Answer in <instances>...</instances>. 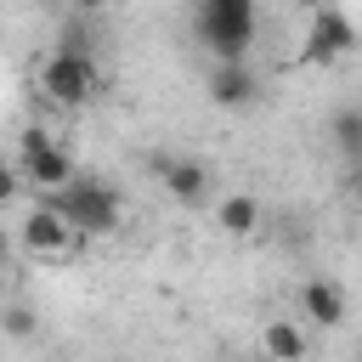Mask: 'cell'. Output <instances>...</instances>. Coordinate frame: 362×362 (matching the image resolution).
Listing matches in <instances>:
<instances>
[{"mask_svg":"<svg viewBox=\"0 0 362 362\" xmlns=\"http://www.w3.org/2000/svg\"><path fill=\"white\" fill-rule=\"evenodd\" d=\"M6 198H17V170H11V164H0V204H6Z\"/></svg>","mask_w":362,"mask_h":362,"instance_id":"cell-14","label":"cell"},{"mask_svg":"<svg viewBox=\"0 0 362 362\" xmlns=\"http://www.w3.org/2000/svg\"><path fill=\"white\" fill-rule=\"evenodd\" d=\"M17 175L34 181L40 198H45V192H62V187L74 181V158H68L40 124H28V130H23V153H17Z\"/></svg>","mask_w":362,"mask_h":362,"instance_id":"cell-4","label":"cell"},{"mask_svg":"<svg viewBox=\"0 0 362 362\" xmlns=\"http://www.w3.org/2000/svg\"><path fill=\"white\" fill-rule=\"evenodd\" d=\"M255 74H249V62H215L209 68V102L215 107H249L255 102Z\"/></svg>","mask_w":362,"mask_h":362,"instance_id":"cell-7","label":"cell"},{"mask_svg":"<svg viewBox=\"0 0 362 362\" xmlns=\"http://www.w3.org/2000/svg\"><path fill=\"white\" fill-rule=\"evenodd\" d=\"M40 90H45V102H57V107H85V102L102 90V68H96L90 51H51V57L40 62Z\"/></svg>","mask_w":362,"mask_h":362,"instance_id":"cell-3","label":"cell"},{"mask_svg":"<svg viewBox=\"0 0 362 362\" xmlns=\"http://www.w3.org/2000/svg\"><path fill=\"white\" fill-rule=\"evenodd\" d=\"M0 328H6L11 339H28V334H34V311H28V305H6V311H0Z\"/></svg>","mask_w":362,"mask_h":362,"instance_id":"cell-13","label":"cell"},{"mask_svg":"<svg viewBox=\"0 0 362 362\" xmlns=\"http://www.w3.org/2000/svg\"><path fill=\"white\" fill-rule=\"evenodd\" d=\"M300 305H305V317H311L317 328H339V322H345V288L328 283V277H311V283L300 288Z\"/></svg>","mask_w":362,"mask_h":362,"instance_id":"cell-8","label":"cell"},{"mask_svg":"<svg viewBox=\"0 0 362 362\" xmlns=\"http://www.w3.org/2000/svg\"><path fill=\"white\" fill-rule=\"evenodd\" d=\"M260 351H266V362H300V356H305V334H300V322L272 317L266 334H260Z\"/></svg>","mask_w":362,"mask_h":362,"instance_id":"cell-10","label":"cell"},{"mask_svg":"<svg viewBox=\"0 0 362 362\" xmlns=\"http://www.w3.org/2000/svg\"><path fill=\"white\" fill-rule=\"evenodd\" d=\"M356 45V23L339 11V6H322L317 17H311V28H305V62H339L345 51Z\"/></svg>","mask_w":362,"mask_h":362,"instance_id":"cell-5","label":"cell"},{"mask_svg":"<svg viewBox=\"0 0 362 362\" xmlns=\"http://www.w3.org/2000/svg\"><path fill=\"white\" fill-rule=\"evenodd\" d=\"M164 187H170V198H181V204H204V198H209V170H204L198 158H170V164H164Z\"/></svg>","mask_w":362,"mask_h":362,"instance_id":"cell-9","label":"cell"},{"mask_svg":"<svg viewBox=\"0 0 362 362\" xmlns=\"http://www.w3.org/2000/svg\"><path fill=\"white\" fill-rule=\"evenodd\" d=\"M45 204L68 221L74 238H107V232H119V221H124L119 192H113L107 181H96V175H74L62 192H45Z\"/></svg>","mask_w":362,"mask_h":362,"instance_id":"cell-2","label":"cell"},{"mask_svg":"<svg viewBox=\"0 0 362 362\" xmlns=\"http://www.w3.org/2000/svg\"><path fill=\"white\" fill-rule=\"evenodd\" d=\"M23 243H28L34 255H62V249L74 243V232H68V221L40 198V204L28 209V221H23Z\"/></svg>","mask_w":362,"mask_h":362,"instance_id":"cell-6","label":"cell"},{"mask_svg":"<svg viewBox=\"0 0 362 362\" xmlns=\"http://www.w3.org/2000/svg\"><path fill=\"white\" fill-rule=\"evenodd\" d=\"M255 28H260V11L249 0H198L192 6V34L215 62H243L255 45Z\"/></svg>","mask_w":362,"mask_h":362,"instance_id":"cell-1","label":"cell"},{"mask_svg":"<svg viewBox=\"0 0 362 362\" xmlns=\"http://www.w3.org/2000/svg\"><path fill=\"white\" fill-rule=\"evenodd\" d=\"M6 255H11V238H6V226H0V272H6Z\"/></svg>","mask_w":362,"mask_h":362,"instance_id":"cell-15","label":"cell"},{"mask_svg":"<svg viewBox=\"0 0 362 362\" xmlns=\"http://www.w3.org/2000/svg\"><path fill=\"white\" fill-rule=\"evenodd\" d=\"M334 141L345 153H362V107H339L334 113Z\"/></svg>","mask_w":362,"mask_h":362,"instance_id":"cell-12","label":"cell"},{"mask_svg":"<svg viewBox=\"0 0 362 362\" xmlns=\"http://www.w3.org/2000/svg\"><path fill=\"white\" fill-rule=\"evenodd\" d=\"M221 226H226L232 238H249V232L260 226V198H249V192L221 198Z\"/></svg>","mask_w":362,"mask_h":362,"instance_id":"cell-11","label":"cell"},{"mask_svg":"<svg viewBox=\"0 0 362 362\" xmlns=\"http://www.w3.org/2000/svg\"><path fill=\"white\" fill-rule=\"evenodd\" d=\"M356 362H362V345H356Z\"/></svg>","mask_w":362,"mask_h":362,"instance_id":"cell-16","label":"cell"}]
</instances>
